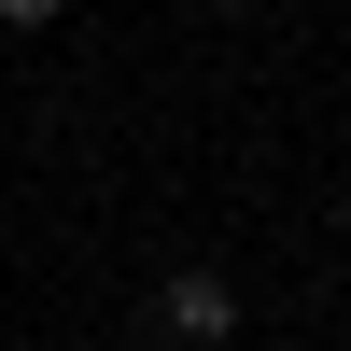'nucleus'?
<instances>
[{
	"instance_id": "obj_1",
	"label": "nucleus",
	"mask_w": 351,
	"mask_h": 351,
	"mask_svg": "<svg viewBox=\"0 0 351 351\" xmlns=\"http://www.w3.org/2000/svg\"><path fill=\"white\" fill-rule=\"evenodd\" d=\"M155 324L183 337V351H225V337H239V295H225L211 267H183V281H169V295H155Z\"/></svg>"
},
{
	"instance_id": "obj_2",
	"label": "nucleus",
	"mask_w": 351,
	"mask_h": 351,
	"mask_svg": "<svg viewBox=\"0 0 351 351\" xmlns=\"http://www.w3.org/2000/svg\"><path fill=\"white\" fill-rule=\"evenodd\" d=\"M0 28H56V0H0Z\"/></svg>"
}]
</instances>
